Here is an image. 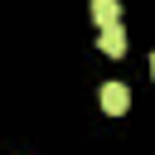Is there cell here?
I'll list each match as a JSON object with an SVG mask.
<instances>
[{"label":"cell","instance_id":"cell-1","mask_svg":"<svg viewBox=\"0 0 155 155\" xmlns=\"http://www.w3.org/2000/svg\"><path fill=\"white\" fill-rule=\"evenodd\" d=\"M126 107H131V92H126L121 82H107V87H102V111H107V116H126Z\"/></svg>","mask_w":155,"mask_h":155},{"label":"cell","instance_id":"cell-2","mask_svg":"<svg viewBox=\"0 0 155 155\" xmlns=\"http://www.w3.org/2000/svg\"><path fill=\"white\" fill-rule=\"evenodd\" d=\"M97 48H102V53H111V58H121V53H126V34H121V24H102Z\"/></svg>","mask_w":155,"mask_h":155},{"label":"cell","instance_id":"cell-3","mask_svg":"<svg viewBox=\"0 0 155 155\" xmlns=\"http://www.w3.org/2000/svg\"><path fill=\"white\" fill-rule=\"evenodd\" d=\"M92 19L97 24H121V0H92Z\"/></svg>","mask_w":155,"mask_h":155},{"label":"cell","instance_id":"cell-4","mask_svg":"<svg viewBox=\"0 0 155 155\" xmlns=\"http://www.w3.org/2000/svg\"><path fill=\"white\" fill-rule=\"evenodd\" d=\"M150 78H155V53H150Z\"/></svg>","mask_w":155,"mask_h":155}]
</instances>
